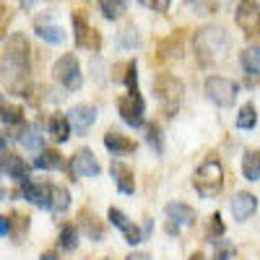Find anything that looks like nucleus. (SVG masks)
Here are the masks:
<instances>
[{
  "instance_id": "1",
  "label": "nucleus",
  "mask_w": 260,
  "mask_h": 260,
  "mask_svg": "<svg viewBox=\"0 0 260 260\" xmlns=\"http://www.w3.org/2000/svg\"><path fill=\"white\" fill-rule=\"evenodd\" d=\"M29 39L24 34H11L6 42V52L0 60L6 89L16 96H31V76H29Z\"/></svg>"
},
{
  "instance_id": "2",
  "label": "nucleus",
  "mask_w": 260,
  "mask_h": 260,
  "mask_svg": "<svg viewBox=\"0 0 260 260\" xmlns=\"http://www.w3.org/2000/svg\"><path fill=\"white\" fill-rule=\"evenodd\" d=\"M229 50V34L221 26H203L195 34V57L201 65H213L219 62Z\"/></svg>"
},
{
  "instance_id": "3",
  "label": "nucleus",
  "mask_w": 260,
  "mask_h": 260,
  "mask_svg": "<svg viewBox=\"0 0 260 260\" xmlns=\"http://www.w3.org/2000/svg\"><path fill=\"white\" fill-rule=\"evenodd\" d=\"M192 187L198 190V195H203V198H216V195L221 192V187H224V169H221V164L213 161V159L201 164L198 172H195V177H192Z\"/></svg>"
},
{
  "instance_id": "4",
  "label": "nucleus",
  "mask_w": 260,
  "mask_h": 260,
  "mask_svg": "<svg viewBox=\"0 0 260 260\" xmlns=\"http://www.w3.org/2000/svg\"><path fill=\"white\" fill-rule=\"evenodd\" d=\"M52 76L65 86L68 91H78L83 86V73H81V62L73 52H65L55 60L52 65Z\"/></svg>"
},
{
  "instance_id": "5",
  "label": "nucleus",
  "mask_w": 260,
  "mask_h": 260,
  "mask_svg": "<svg viewBox=\"0 0 260 260\" xmlns=\"http://www.w3.org/2000/svg\"><path fill=\"white\" fill-rule=\"evenodd\" d=\"M182 91H185L182 81H177L172 73H159V76L154 78V94H156V99L164 104V112H167V115H172V112L177 110V104H180V99H182Z\"/></svg>"
},
{
  "instance_id": "6",
  "label": "nucleus",
  "mask_w": 260,
  "mask_h": 260,
  "mask_svg": "<svg viewBox=\"0 0 260 260\" xmlns=\"http://www.w3.org/2000/svg\"><path fill=\"white\" fill-rule=\"evenodd\" d=\"M237 91H240V86H237L232 78H224V76H211L206 78V96L216 104V107H232L234 99H237Z\"/></svg>"
},
{
  "instance_id": "7",
  "label": "nucleus",
  "mask_w": 260,
  "mask_h": 260,
  "mask_svg": "<svg viewBox=\"0 0 260 260\" xmlns=\"http://www.w3.org/2000/svg\"><path fill=\"white\" fill-rule=\"evenodd\" d=\"M117 112L130 127H141L146 122V102L138 91H127L125 96L117 99Z\"/></svg>"
},
{
  "instance_id": "8",
  "label": "nucleus",
  "mask_w": 260,
  "mask_h": 260,
  "mask_svg": "<svg viewBox=\"0 0 260 260\" xmlns=\"http://www.w3.org/2000/svg\"><path fill=\"white\" fill-rule=\"evenodd\" d=\"M234 21L245 37H260V3L257 0H240Z\"/></svg>"
},
{
  "instance_id": "9",
  "label": "nucleus",
  "mask_w": 260,
  "mask_h": 260,
  "mask_svg": "<svg viewBox=\"0 0 260 260\" xmlns=\"http://www.w3.org/2000/svg\"><path fill=\"white\" fill-rule=\"evenodd\" d=\"M68 122H71V130L76 136H86L91 130V125L96 122V107H91V104H76L73 110L68 112Z\"/></svg>"
},
{
  "instance_id": "10",
  "label": "nucleus",
  "mask_w": 260,
  "mask_h": 260,
  "mask_svg": "<svg viewBox=\"0 0 260 260\" xmlns=\"http://www.w3.org/2000/svg\"><path fill=\"white\" fill-rule=\"evenodd\" d=\"M73 31H76V42L78 47H86V50H99L102 47V37L96 29H91L89 24H86L83 13H73Z\"/></svg>"
},
{
  "instance_id": "11",
  "label": "nucleus",
  "mask_w": 260,
  "mask_h": 260,
  "mask_svg": "<svg viewBox=\"0 0 260 260\" xmlns=\"http://www.w3.org/2000/svg\"><path fill=\"white\" fill-rule=\"evenodd\" d=\"M71 175H76V177H96L99 172H102V167H99V161L94 159V154L89 148H81V151H76L73 154V159H71Z\"/></svg>"
},
{
  "instance_id": "12",
  "label": "nucleus",
  "mask_w": 260,
  "mask_h": 260,
  "mask_svg": "<svg viewBox=\"0 0 260 260\" xmlns=\"http://www.w3.org/2000/svg\"><path fill=\"white\" fill-rule=\"evenodd\" d=\"M164 213H167V219H169V232L175 234V232H180V226H190V224H195V211L187 206V203H167V208H164Z\"/></svg>"
},
{
  "instance_id": "13",
  "label": "nucleus",
  "mask_w": 260,
  "mask_h": 260,
  "mask_svg": "<svg viewBox=\"0 0 260 260\" xmlns=\"http://www.w3.org/2000/svg\"><path fill=\"white\" fill-rule=\"evenodd\" d=\"M107 216H110V221L122 232V237H125V242H127V245H138V242H143V232H141L133 221H130L120 208H115V206H112L110 211H107Z\"/></svg>"
},
{
  "instance_id": "14",
  "label": "nucleus",
  "mask_w": 260,
  "mask_h": 260,
  "mask_svg": "<svg viewBox=\"0 0 260 260\" xmlns=\"http://www.w3.org/2000/svg\"><path fill=\"white\" fill-rule=\"evenodd\" d=\"M232 216L237 221H247L250 216L257 211V198L252 192H247V190H242V192H237L234 198H232Z\"/></svg>"
},
{
  "instance_id": "15",
  "label": "nucleus",
  "mask_w": 260,
  "mask_h": 260,
  "mask_svg": "<svg viewBox=\"0 0 260 260\" xmlns=\"http://www.w3.org/2000/svg\"><path fill=\"white\" fill-rule=\"evenodd\" d=\"M34 31H37L39 39L50 42V45H62V42H65V31H62V26L52 24L50 16H37V18H34Z\"/></svg>"
},
{
  "instance_id": "16",
  "label": "nucleus",
  "mask_w": 260,
  "mask_h": 260,
  "mask_svg": "<svg viewBox=\"0 0 260 260\" xmlns=\"http://www.w3.org/2000/svg\"><path fill=\"white\" fill-rule=\"evenodd\" d=\"M0 169H3L8 177L18 180V182L29 180V175H31V167L21 156H16V154H0Z\"/></svg>"
},
{
  "instance_id": "17",
  "label": "nucleus",
  "mask_w": 260,
  "mask_h": 260,
  "mask_svg": "<svg viewBox=\"0 0 260 260\" xmlns=\"http://www.w3.org/2000/svg\"><path fill=\"white\" fill-rule=\"evenodd\" d=\"M18 192L24 195L29 203L45 208V206H47V198H50V182H31V180H24Z\"/></svg>"
},
{
  "instance_id": "18",
  "label": "nucleus",
  "mask_w": 260,
  "mask_h": 260,
  "mask_svg": "<svg viewBox=\"0 0 260 260\" xmlns=\"http://www.w3.org/2000/svg\"><path fill=\"white\" fill-rule=\"evenodd\" d=\"M110 172H112L115 185H117L120 192H125V195H133V192H136V175H133V169H130L127 164H122V161H112Z\"/></svg>"
},
{
  "instance_id": "19",
  "label": "nucleus",
  "mask_w": 260,
  "mask_h": 260,
  "mask_svg": "<svg viewBox=\"0 0 260 260\" xmlns=\"http://www.w3.org/2000/svg\"><path fill=\"white\" fill-rule=\"evenodd\" d=\"M104 146H107V151H112L115 156L133 154V151H136V141H130L127 136L117 133V130H110V133L104 136Z\"/></svg>"
},
{
  "instance_id": "20",
  "label": "nucleus",
  "mask_w": 260,
  "mask_h": 260,
  "mask_svg": "<svg viewBox=\"0 0 260 260\" xmlns=\"http://www.w3.org/2000/svg\"><path fill=\"white\" fill-rule=\"evenodd\" d=\"M16 138H18V143L24 146L26 151H31V154H39V151H42V138H45V136H42L39 125H24V127L18 130Z\"/></svg>"
},
{
  "instance_id": "21",
  "label": "nucleus",
  "mask_w": 260,
  "mask_h": 260,
  "mask_svg": "<svg viewBox=\"0 0 260 260\" xmlns=\"http://www.w3.org/2000/svg\"><path fill=\"white\" fill-rule=\"evenodd\" d=\"M68 206H71V192L65 190L62 185H55V182H50V198H47V211H52V213H62V211H68Z\"/></svg>"
},
{
  "instance_id": "22",
  "label": "nucleus",
  "mask_w": 260,
  "mask_h": 260,
  "mask_svg": "<svg viewBox=\"0 0 260 260\" xmlns=\"http://www.w3.org/2000/svg\"><path fill=\"white\" fill-rule=\"evenodd\" d=\"M78 224H81V232L89 237V240H94V242H99L104 237V224L96 219V213H91V211H81Z\"/></svg>"
},
{
  "instance_id": "23",
  "label": "nucleus",
  "mask_w": 260,
  "mask_h": 260,
  "mask_svg": "<svg viewBox=\"0 0 260 260\" xmlns=\"http://www.w3.org/2000/svg\"><path fill=\"white\" fill-rule=\"evenodd\" d=\"M159 57H161V60H180V57H182V31L172 34L167 42H161Z\"/></svg>"
},
{
  "instance_id": "24",
  "label": "nucleus",
  "mask_w": 260,
  "mask_h": 260,
  "mask_svg": "<svg viewBox=\"0 0 260 260\" xmlns=\"http://www.w3.org/2000/svg\"><path fill=\"white\" fill-rule=\"evenodd\" d=\"M47 127H50V136L57 143L68 141V136H71V122H68V117H65V115H52L50 122H47Z\"/></svg>"
},
{
  "instance_id": "25",
  "label": "nucleus",
  "mask_w": 260,
  "mask_h": 260,
  "mask_svg": "<svg viewBox=\"0 0 260 260\" xmlns=\"http://www.w3.org/2000/svg\"><path fill=\"white\" fill-rule=\"evenodd\" d=\"M242 175L250 182L260 180V151H247L245 159H242Z\"/></svg>"
},
{
  "instance_id": "26",
  "label": "nucleus",
  "mask_w": 260,
  "mask_h": 260,
  "mask_svg": "<svg viewBox=\"0 0 260 260\" xmlns=\"http://www.w3.org/2000/svg\"><path fill=\"white\" fill-rule=\"evenodd\" d=\"M34 167H37V169H60V167H62L60 151H55V148H42L39 156L34 159Z\"/></svg>"
},
{
  "instance_id": "27",
  "label": "nucleus",
  "mask_w": 260,
  "mask_h": 260,
  "mask_svg": "<svg viewBox=\"0 0 260 260\" xmlns=\"http://www.w3.org/2000/svg\"><path fill=\"white\" fill-rule=\"evenodd\" d=\"M240 62H242L245 73H250V76H260V45L247 47V50L240 55Z\"/></svg>"
},
{
  "instance_id": "28",
  "label": "nucleus",
  "mask_w": 260,
  "mask_h": 260,
  "mask_svg": "<svg viewBox=\"0 0 260 260\" xmlns=\"http://www.w3.org/2000/svg\"><path fill=\"white\" fill-rule=\"evenodd\" d=\"M0 122H6V125H11V127L21 125V122H24V110H21V107H16V104L0 102Z\"/></svg>"
},
{
  "instance_id": "29",
  "label": "nucleus",
  "mask_w": 260,
  "mask_h": 260,
  "mask_svg": "<svg viewBox=\"0 0 260 260\" xmlns=\"http://www.w3.org/2000/svg\"><path fill=\"white\" fill-rule=\"evenodd\" d=\"M125 8H127V0H99V11H102V16H104V18H110V21L120 18V16L125 13Z\"/></svg>"
},
{
  "instance_id": "30",
  "label": "nucleus",
  "mask_w": 260,
  "mask_h": 260,
  "mask_svg": "<svg viewBox=\"0 0 260 260\" xmlns=\"http://www.w3.org/2000/svg\"><path fill=\"white\" fill-rule=\"evenodd\" d=\"M255 122H257L255 104H245V107H240V115H237V127H240V130H252Z\"/></svg>"
},
{
  "instance_id": "31",
  "label": "nucleus",
  "mask_w": 260,
  "mask_h": 260,
  "mask_svg": "<svg viewBox=\"0 0 260 260\" xmlns=\"http://www.w3.org/2000/svg\"><path fill=\"white\" fill-rule=\"evenodd\" d=\"M60 247L62 250H76L78 247V229L73 224H65L60 229Z\"/></svg>"
},
{
  "instance_id": "32",
  "label": "nucleus",
  "mask_w": 260,
  "mask_h": 260,
  "mask_svg": "<svg viewBox=\"0 0 260 260\" xmlns=\"http://www.w3.org/2000/svg\"><path fill=\"white\" fill-rule=\"evenodd\" d=\"M221 0H187V6L195 11V13H216Z\"/></svg>"
},
{
  "instance_id": "33",
  "label": "nucleus",
  "mask_w": 260,
  "mask_h": 260,
  "mask_svg": "<svg viewBox=\"0 0 260 260\" xmlns=\"http://www.w3.org/2000/svg\"><path fill=\"white\" fill-rule=\"evenodd\" d=\"M234 255V245L226 242V240H216V252H213V260H232Z\"/></svg>"
},
{
  "instance_id": "34",
  "label": "nucleus",
  "mask_w": 260,
  "mask_h": 260,
  "mask_svg": "<svg viewBox=\"0 0 260 260\" xmlns=\"http://www.w3.org/2000/svg\"><path fill=\"white\" fill-rule=\"evenodd\" d=\"M224 234V221H221V216L219 213H213L211 216V229H208V240L211 242H216L219 237Z\"/></svg>"
},
{
  "instance_id": "35",
  "label": "nucleus",
  "mask_w": 260,
  "mask_h": 260,
  "mask_svg": "<svg viewBox=\"0 0 260 260\" xmlns=\"http://www.w3.org/2000/svg\"><path fill=\"white\" fill-rule=\"evenodd\" d=\"M146 138H148L151 148H156V151H161V130H159L156 125H148V127H146Z\"/></svg>"
},
{
  "instance_id": "36",
  "label": "nucleus",
  "mask_w": 260,
  "mask_h": 260,
  "mask_svg": "<svg viewBox=\"0 0 260 260\" xmlns=\"http://www.w3.org/2000/svg\"><path fill=\"white\" fill-rule=\"evenodd\" d=\"M138 3H141L143 8H148V11H156V13H164V11L169 8V3H172V0H138Z\"/></svg>"
},
{
  "instance_id": "37",
  "label": "nucleus",
  "mask_w": 260,
  "mask_h": 260,
  "mask_svg": "<svg viewBox=\"0 0 260 260\" xmlns=\"http://www.w3.org/2000/svg\"><path fill=\"white\" fill-rule=\"evenodd\" d=\"M122 78H125V83H127L130 91H138V89H136V62H127V65H125V76H122Z\"/></svg>"
},
{
  "instance_id": "38",
  "label": "nucleus",
  "mask_w": 260,
  "mask_h": 260,
  "mask_svg": "<svg viewBox=\"0 0 260 260\" xmlns=\"http://www.w3.org/2000/svg\"><path fill=\"white\" fill-rule=\"evenodd\" d=\"M138 45H141L138 34H136L133 29H125V34H122V47H138Z\"/></svg>"
},
{
  "instance_id": "39",
  "label": "nucleus",
  "mask_w": 260,
  "mask_h": 260,
  "mask_svg": "<svg viewBox=\"0 0 260 260\" xmlns=\"http://www.w3.org/2000/svg\"><path fill=\"white\" fill-rule=\"evenodd\" d=\"M11 232V221L6 219V216H0V237H6Z\"/></svg>"
},
{
  "instance_id": "40",
  "label": "nucleus",
  "mask_w": 260,
  "mask_h": 260,
  "mask_svg": "<svg viewBox=\"0 0 260 260\" xmlns=\"http://www.w3.org/2000/svg\"><path fill=\"white\" fill-rule=\"evenodd\" d=\"M125 260H151V255L148 252H130Z\"/></svg>"
},
{
  "instance_id": "41",
  "label": "nucleus",
  "mask_w": 260,
  "mask_h": 260,
  "mask_svg": "<svg viewBox=\"0 0 260 260\" xmlns=\"http://www.w3.org/2000/svg\"><path fill=\"white\" fill-rule=\"evenodd\" d=\"M18 3H21V11H31L37 0H18Z\"/></svg>"
},
{
  "instance_id": "42",
  "label": "nucleus",
  "mask_w": 260,
  "mask_h": 260,
  "mask_svg": "<svg viewBox=\"0 0 260 260\" xmlns=\"http://www.w3.org/2000/svg\"><path fill=\"white\" fill-rule=\"evenodd\" d=\"M39 260H60V257H57V255H55V252H45V255H42V257H39Z\"/></svg>"
},
{
  "instance_id": "43",
  "label": "nucleus",
  "mask_w": 260,
  "mask_h": 260,
  "mask_svg": "<svg viewBox=\"0 0 260 260\" xmlns=\"http://www.w3.org/2000/svg\"><path fill=\"white\" fill-rule=\"evenodd\" d=\"M190 260H206V255H203V252H192Z\"/></svg>"
},
{
  "instance_id": "44",
  "label": "nucleus",
  "mask_w": 260,
  "mask_h": 260,
  "mask_svg": "<svg viewBox=\"0 0 260 260\" xmlns=\"http://www.w3.org/2000/svg\"><path fill=\"white\" fill-rule=\"evenodd\" d=\"M0 198H3V187H0Z\"/></svg>"
},
{
  "instance_id": "45",
  "label": "nucleus",
  "mask_w": 260,
  "mask_h": 260,
  "mask_svg": "<svg viewBox=\"0 0 260 260\" xmlns=\"http://www.w3.org/2000/svg\"><path fill=\"white\" fill-rule=\"evenodd\" d=\"M0 172H3V169H0Z\"/></svg>"
}]
</instances>
